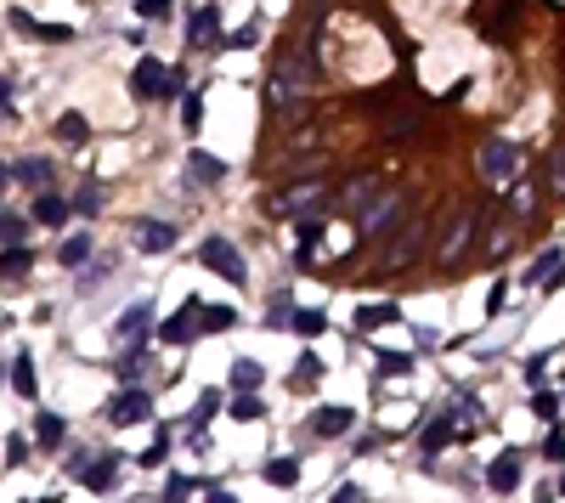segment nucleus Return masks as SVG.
<instances>
[{
	"instance_id": "45",
	"label": "nucleus",
	"mask_w": 565,
	"mask_h": 503,
	"mask_svg": "<svg viewBox=\"0 0 565 503\" xmlns=\"http://www.w3.org/2000/svg\"><path fill=\"white\" fill-rule=\"evenodd\" d=\"M509 204L521 209V221H526V216H531V187H514V198H509Z\"/></svg>"
},
{
	"instance_id": "15",
	"label": "nucleus",
	"mask_w": 565,
	"mask_h": 503,
	"mask_svg": "<svg viewBox=\"0 0 565 503\" xmlns=\"http://www.w3.org/2000/svg\"><path fill=\"white\" fill-rule=\"evenodd\" d=\"M452 419H458V407H452V413H441V419H430V424H424V452H441V447H447V441H452Z\"/></svg>"
},
{
	"instance_id": "40",
	"label": "nucleus",
	"mask_w": 565,
	"mask_h": 503,
	"mask_svg": "<svg viewBox=\"0 0 565 503\" xmlns=\"http://www.w3.org/2000/svg\"><path fill=\"white\" fill-rule=\"evenodd\" d=\"M28 232H23V221H18V209H6V249H18Z\"/></svg>"
},
{
	"instance_id": "36",
	"label": "nucleus",
	"mask_w": 565,
	"mask_h": 503,
	"mask_svg": "<svg viewBox=\"0 0 565 503\" xmlns=\"http://www.w3.org/2000/svg\"><path fill=\"white\" fill-rule=\"evenodd\" d=\"M97 204H102V187H80V198H74L80 216H97Z\"/></svg>"
},
{
	"instance_id": "25",
	"label": "nucleus",
	"mask_w": 565,
	"mask_h": 503,
	"mask_svg": "<svg viewBox=\"0 0 565 503\" xmlns=\"http://www.w3.org/2000/svg\"><path fill=\"white\" fill-rule=\"evenodd\" d=\"M114 469H119L114 459H102V464H90V469H85V486H90V492H108V486H114Z\"/></svg>"
},
{
	"instance_id": "23",
	"label": "nucleus",
	"mask_w": 565,
	"mask_h": 503,
	"mask_svg": "<svg viewBox=\"0 0 565 503\" xmlns=\"http://www.w3.org/2000/svg\"><path fill=\"white\" fill-rule=\"evenodd\" d=\"M396 317H402V311H396L390 300H385V306H362L357 311V328H379V323H396Z\"/></svg>"
},
{
	"instance_id": "35",
	"label": "nucleus",
	"mask_w": 565,
	"mask_h": 503,
	"mask_svg": "<svg viewBox=\"0 0 565 503\" xmlns=\"http://www.w3.org/2000/svg\"><path fill=\"white\" fill-rule=\"evenodd\" d=\"M192 475H170V492H164V503H187V492H192Z\"/></svg>"
},
{
	"instance_id": "19",
	"label": "nucleus",
	"mask_w": 565,
	"mask_h": 503,
	"mask_svg": "<svg viewBox=\"0 0 565 503\" xmlns=\"http://www.w3.org/2000/svg\"><path fill=\"white\" fill-rule=\"evenodd\" d=\"M12 390H18V396H40V390H35V362H28V350L12 357Z\"/></svg>"
},
{
	"instance_id": "29",
	"label": "nucleus",
	"mask_w": 565,
	"mask_h": 503,
	"mask_svg": "<svg viewBox=\"0 0 565 503\" xmlns=\"http://www.w3.org/2000/svg\"><path fill=\"white\" fill-rule=\"evenodd\" d=\"M35 430H40V441H51V447H57V441H63V430H68V424L57 419V413H40V419H35Z\"/></svg>"
},
{
	"instance_id": "2",
	"label": "nucleus",
	"mask_w": 565,
	"mask_h": 503,
	"mask_svg": "<svg viewBox=\"0 0 565 503\" xmlns=\"http://www.w3.org/2000/svg\"><path fill=\"white\" fill-rule=\"evenodd\" d=\"M402 221H407V198H402V193H385L357 226H362V238H385V232H396Z\"/></svg>"
},
{
	"instance_id": "28",
	"label": "nucleus",
	"mask_w": 565,
	"mask_h": 503,
	"mask_svg": "<svg viewBox=\"0 0 565 503\" xmlns=\"http://www.w3.org/2000/svg\"><path fill=\"white\" fill-rule=\"evenodd\" d=\"M419 238H424V226H413V232H407V238H402V243H396V249H390V266H407V261H413Z\"/></svg>"
},
{
	"instance_id": "37",
	"label": "nucleus",
	"mask_w": 565,
	"mask_h": 503,
	"mask_svg": "<svg viewBox=\"0 0 565 503\" xmlns=\"http://www.w3.org/2000/svg\"><path fill=\"white\" fill-rule=\"evenodd\" d=\"M164 452H170V436L159 430V441H153V447L142 452V464H147V469H159V464H164Z\"/></svg>"
},
{
	"instance_id": "46",
	"label": "nucleus",
	"mask_w": 565,
	"mask_h": 503,
	"mask_svg": "<svg viewBox=\"0 0 565 503\" xmlns=\"http://www.w3.org/2000/svg\"><path fill=\"white\" fill-rule=\"evenodd\" d=\"M379 373H407V357H379Z\"/></svg>"
},
{
	"instance_id": "38",
	"label": "nucleus",
	"mask_w": 565,
	"mask_h": 503,
	"mask_svg": "<svg viewBox=\"0 0 565 503\" xmlns=\"http://www.w3.org/2000/svg\"><path fill=\"white\" fill-rule=\"evenodd\" d=\"M531 407H538L543 419H554V413H560V396H554V390H538V396H531Z\"/></svg>"
},
{
	"instance_id": "27",
	"label": "nucleus",
	"mask_w": 565,
	"mask_h": 503,
	"mask_svg": "<svg viewBox=\"0 0 565 503\" xmlns=\"http://www.w3.org/2000/svg\"><path fill=\"white\" fill-rule=\"evenodd\" d=\"M548 193L565 198V147H554V159H548Z\"/></svg>"
},
{
	"instance_id": "31",
	"label": "nucleus",
	"mask_w": 565,
	"mask_h": 503,
	"mask_svg": "<svg viewBox=\"0 0 565 503\" xmlns=\"http://www.w3.org/2000/svg\"><path fill=\"white\" fill-rule=\"evenodd\" d=\"M554 266H560V249H548V255H538V261H531L526 278H531V283H543V278H554Z\"/></svg>"
},
{
	"instance_id": "33",
	"label": "nucleus",
	"mask_w": 565,
	"mask_h": 503,
	"mask_svg": "<svg viewBox=\"0 0 565 503\" xmlns=\"http://www.w3.org/2000/svg\"><path fill=\"white\" fill-rule=\"evenodd\" d=\"M419 130V119L413 114H396V119H385V136H390V142H396V136H413Z\"/></svg>"
},
{
	"instance_id": "24",
	"label": "nucleus",
	"mask_w": 565,
	"mask_h": 503,
	"mask_svg": "<svg viewBox=\"0 0 565 503\" xmlns=\"http://www.w3.org/2000/svg\"><path fill=\"white\" fill-rule=\"evenodd\" d=\"M266 481H271V486H294V481H300V464H294V459H271V464H266Z\"/></svg>"
},
{
	"instance_id": "3",
	"label": "nucleus",
	"mask_w": 565,
	"mask_h": 503,
	"mask_svg": "<svg viewBox=\"0 0 565 503\" xmlns=\"http://www.w3.org/2000/svg\"><path fill=\"white\" fill-rule=\"evenodd\" d=\"M198 261H204L209 271H221L226 283H249V266L238 261V249L226 238H204V249H198Z\"/></svg>"
},
{
	"instance_id": "26",
	"label": "nucleus",
	"mask_w": 565,
	"mask_h": 503,
	"mask_svg": "<svg viewBox=\"0 0 565 503\" xmlns=\"http://www.w3.org/2000/svg\"><path fill=\"white\" fill-rule=\"evenodd\" d=\"M261 413H266V402H261V396H249V390H243L238 402H232V419H243V424H249V419H261Z\"/></svg>"
},
{
	"instance_id": "7",
	"label": "nucleus",
	"mask_w": 565,
	"mask_h": 503,
	"mask_svg": "<svg viewBox=\"0 0 565 503\" xmlns=\"http://www.w3.org/2000/svg\"><path fill=\"white\" fill-rule=\"evenodd\" d=\"M147 407H153L147 390H119L114 402H108V419L114 424H136V419H147Z\"/></svg>"
},
{
	"instance_id": "4",
	"label": "nucleus",
	"mask_w": 565,
	"mask_h": 503,
	"mask_svg": "<svg viewBox=\"0 0 565 503\" xmlns=\"http://www.w3.org/2000/svg\"><path fill=\"white\" fill-rule=\"evenodd\" d=\"M130 85H136V97H142V102H153V97H176V80H170V68H164L159 57H142Z\"/></svg>"
},
{
	"instance_id": "41",
	"label": "nucleus",
	"mask_w": 565,
	"mask_h": 503,
	"mask_svg": "<svg viewBox=\"0 0 565 503\" xmlns=\"http://www.w3.org/2000/svg\"><path fill=\"white\" fill-rule=\"evenodd\" d=\"M294 328L300 334H323V311H294Z\"/></svg>"
},
{
	"instance_id": "12",
	"label": "nucleus",
	"mask_w": 565,
	"mask_h": 503,
	"mask_svg": "<svg viewBox=\"0 0 565 503\" xmlns=\"http://www.w3.org/2000/svg\"><path fill=\"white\" fill-rule=\"evenodd\" d=\"M475 232H481V216H464V221H458V232L441 243V261H458V255L469 249V238H475Z\"/></svg>"
},
{
	"instance_id": "20",
	"label": "nucleus",
	"mask_w": 565,
	"mask_h": 503,
	"mask_svg": "<svg viewBox=\"0 0 565 503\" xmlns=\"http://www.w3.org/2000/svg\"><path fill=\"white\" fill-rule=\"evenodd\" d=\"M261 379H266V373H261V362H249V357H238V362H232V390H255Z\"/></svg>"
},
{
	"instance_id": "34",
	"label": "nucleus",
	"mask_w": 565,
	"mask_h": 503,
	"mask_svg": "<svg viewBox=\"0 0 565 503\" xmlns=\"http://www.w3.org/2000/svg\"><path fill=\"white\" fill-rule=\"evenodd\" d=\"M28 271V243H18V249H6V278H23Z\"/></svg>"
},
{
	"instance_id": "5",
	"label": "nucleus",
	"mask_w": 565,
	"mask_h": 503,
	"mask_svg": "<svg viewBox=\"0 0 565 503\" xmlns=\"http://www.w3.org/2000/svg\"><path fill=\"white\" fill-rule=\"evenodd\" d=\"M379 187H385L379 176H357V181H345V187H340V209H350V216H368V209L379 204Z\"/></svg>"
},
{
	"instance_id": "21",
	"label": "nucleus",
	"mask_w": 565,
	"mask_h": 503,
	"mask_svg": "<svg viewBox=\"0 0 565 503\" xmlns=\"http://www.w3.org/2000/svg\"><path fill=\"white\" fill-rule=\"evenodd\" d=\"M57 142H63V147H80V142H85V119H80V114H63V119H57Z\"/></svg>"
},
{
	"instance_id": "44",
	"label": "nucleus",
	"mask_w": 565,
	"mask_h": 503,
	"mask_svg": "<svg viewBox=\"0 0 565 503\" xmlns=\"http://www.w3.org/2000/svg\"><path fill=\"white\" fill-rule=\"evenodd\" d=\"M23 459H28V447H23V436H12V441H6V464H12V469H18Z\"/></svg>"
},
{
	"instance_id": "1",
	"label": "nucleus",
	"mask_w": 565,
	"mask_h": 503,
	"mask_svg": "<svg viewBox=\"0 0 565 503\" xmlns=\"http://www.w3.org/2000/svg\"><path fill=\"white\" fill-rule=\"evenodd\" d=\"M481 176L492 181V187H509V181L521 176V147L514 142H486L481 147Z\"/></svg>"
},
{
	"instance_id": "47",
	"label": "nucleus",
	"mask_w": 565,
	"mask_h": 503,
	"mask_svg": "<svg viewBox=\"0 0 565 503\" xmlns=\"http://www.w3.org/2000/svg\"><path fill=\"white\" fill-rule=\"evenodd\" d=\"M543 452H548V459L560 464V459H565V436H548V441H543Z\"/></svg>"
},
{
	"instance_id": "16",
	"label": "nucleus",
	"mask_w": 565,
	"mask_h": 503,
	"mask_svg": "<svg viewBox=\"0 0 565 503\" xmlns=\"http://www.w3.org/2000/svg\"><path fill=\"white\" fill-rule=\"evenodd\" d=\"M192 328H198V311H176L170 323L159 328V340H164V345H187V340H192Z\"/></svg>"
},
{
	"instance_id": "43",
	"label": "nucleus",
	"mask_w": 565,
	"mask_h": 503,
	"mask_svg": "<svg viewBox=\"0 0 565 503\" xmlns=\"http://www.w3.org/2000/svg\"><path fill=\"white\" fill-rule=\"evenodd\" d=\"M198 119H204V102H198V97H187V102H181V125H198Z\"/></svg>"
},
{
	"instance_id": "11",
	"label": "nucleus",
	"mask_w": 565,
	"mask_h": 503,
	"mask_svg": "<svg viewBox=\"0 0 565 503\" xmlns=\"http://www.w3.org/2000/svg\"><path fill=\"white\" fill-rule=\"evenodd\" d=\"M323 198V187L317 181H305V187H294V193H283V198H271V216H294V209H305V204H317Z\"/></svg>"
},
{
	"instance_id": "39",
	"label": "nucleus",
	"mask_w": 565,
	"mask_h": 503,
	"mask_svg": "<svg viewBox=\"0 0 565 503\" xmlns=\"http://www.w3.org/2000/svg\"><path fill=\"white\" fill-rule=\"evenodd\" d=\"M136 18H170V0H136Z\"/></svg>"
},
{
	"instance_id": "10",
	"label": "nucleus",
	"mask_w": 565,
	"mask_h": 503,
	"mask_svg": "<svg viewBox=\"0 0 565 503\" xmlns=\"http://www.w3.org/2000/svg\"><path fill=\"white\" fill-rule=\"evenodd\" d=\"M136 243H142V255H159V249H170V243H176V226H164V221H136Z\"/></svg>"
},
{
	"instance_id": "9",
	"label": "nucleus",
	"mask_w": 565,
	"mask_h": 503,
	"mask_svg": "<svg viewBox=\"0 0 565 503\" xmlns=\"http://www.w3.org/2000/svg\"><path fill=\"white\" fill-rule=\"evenodd\" d=\"M486 481H492V492H514V486H521V452H498L492 459V469H486Z\"/></svg>"
},
{
	"instance_id": "51",
	"label": "nucleus",
	"mask_w": 565,
	"mask_h": 503,
	"mask_svg": "<svg viewBox=\"0 0 565 503\" xmlns=\"http://www.w3.org/2000/svg\"><path fill=\"white\" fill-rule=\"evenodd\" d=\"M560 283H565V271H560Z\"/></svg>"
},
{
	"instance_id": "30",
	"label": "nucleus",
	"mask_w": 565,
	"mask_h": 503,
	"mask_svg": "<svg viewBox=\"0 0 565 503\" xmlns=\"http://www.w3.org/2000/svg\"><path fill=\"white\" fill-rule=\"evenodd\" d=\"M216 407H221V396H216V390H204V402L192 407V430H204V424L216 419Z\"/></svg>"
},
{
	"instance_id": "14",
	"label": "nucleus",
	"mask_w": 565,
	"mask_h": 503,
	"mask_svg": "<svg viewBox=\"0 0 565 503\" xmlns=\"http://www.w3.org/2000/svg\"><path fill=\"white\" fill-rule=\"evenodd\" d=\"M350 424H357V419H350V407H323V413L311 419V430L317 436H345Z\"/></svg>"
},
{
	"instance_id": "18",
	"label": "nucleus",
	"mask_w": 565,
	"mask_h": 503,
	"mask_svg": "<svg viewBox=\"0 0 565 503\" xmlns=\"http://www.w3.org/2000/svg\"><path fill=\"white\" fill-rule=\"evenodd\" d=\"M68 209H74V204H63L57 193H40V198H35V221H45V226H63Z\"/></svg>"
},
{
	"instance_id": "22",
	"label": "nucleus",
	"mask_w": 565,
	"mask_h": 503,
	"mask_svg": "<svg viewBox=\"0 0 565 503\" xmlns=\"http://www.w3.org/2000/svg\"><path fill=\"white\" fill-rule=\"evenodd\" d=\"M85 255H90V238H85V232H74L63 249H57V261H63V266H85Z\"/></svg>"
},
{
	"instance_id": "48",
	"label": "nucleus",
	"mask_w": 565,
	"mask_h": 503,
	"mask_svg": "<svg viewBox=\"0 0 565 503\" xmlns=\"http://www.w3.org/2000/svg\"><path fill=\"white\" fill-rule=\"evenodd\" d=\"M334 503H362V492H357V486H350V481H345V486H340V492H334Z\"/></svg>"
},
{
	"instance_id": "17",
	"label": "nucleus",
	"mask_w": 565,
	"mask_h": 503,
	"mask_svg": "<svg viewBox=\"0 0 565 503\" xmlns=\"http://www.w3.org/2000/svg\"><path fill=\"white\" fill-rule=\"evenodd\" d=\"M187 176H192V181H204V187H216V181L226 176V164H221L216 153H192V159H187Z\"/></svg>"
},
{
	"instance_id": "8",
	"label": "nucleus",
	"mask_w": 565,
	"mask_h": 503,
	"mask_svg": "<svg viewBox=\"0 0 565 503\" xmlns=\"http://www.w3.org/2000/svg\"><path fill=\"white\" fill-rule=\"evenodd\" d=\"M305 90V74L300 68H278L271 74V114H288V102H294Z\"/></svg>"
},
{
	"instance_id": "32",
	"label": "nucleus",
	"mask_w": 565,
	"mask_h": 503,
	"mask_svg": "<svg viewBox=\"0 0 565 503\" xmlns=\"http://www.w3.org/2000/svg\"><path fill=\"white\" fill-rule=\"evenodd\" d=\"M198 328H232V311H226V306H209V311H198Z\"/></svg>"
},
{
	"instance_id": "42",
	"label": "nucleus",
	"mask_w": 565,
	"mask_h": 503,
	"mask_svg": "<svg viewBox=\"0 0 565 503\" xmlns=\"http://www.w3.org/2000/svg\"><path fill=\"white\" fill-rule=\"evenodd\" d=\"M142 323H147V306H130L125 317H119V334H136Z\"/></svg>"
},
{
	"instance_id": "13",
	"label": "nucleus",
	"mask_w": 565,
	"mask_h": 503,
	"mask_svg": "<svg viewBox=\"0 0 565 503\" xmlns=\"http://www.w3.org/2000/svg\"><path fill=\"white\" fill-rule=\"evenodd\" d=\"M6 181H23V187H45V181H51V164H45V159H23V164H12V170H6Z\"/></svg>"
},
{
	"instance_id": "50",
	"label": "nucleus",
	"mask_w": 565,
	"mask_h": 503,
	"mask_svg": "<svg viewBox=\"0 0 565 503\" xmlns=\"http://www.w3.org/2000/svg\"><path fill=\"white\" fill-rule=\"evenodd\" d=\"M560 492H565V475H560Z\"/></svg>"
},
{
	"instance_id": "6",
	"label": "nucleus",
	"mask_w": 565,
	"mask_h": 503,
	"mask_svg": "<svg viewBox=\"0 0 565 503\" xmlns=\"http://www.w3.org/2000/svg\"><path fill=\"white\" fill-rule=\"evenodd\" d=\"M216 28H221V6H209V0H204V6L187 18V45H221Z\"/></svg>"
},
{
	"instance_id": "49",
	"label": "nucleus",
	"mask_w": 565,
	"mask_h": 503,
	"mask_svg": "<svg viewBox=\"0 0 565 503\" xmlns=\"http://www.w3.org/2000/svg\"><path fill=\"white\" fill-rule=\"evenodd\" d=\"M204 503H238V498H232V492H209Z\"/></svg>"
}]
</instances>
